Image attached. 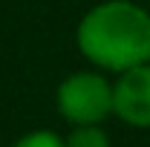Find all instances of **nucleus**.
Instances as JSON below:
<instances>
[{
	"instance_id": "obj_1",
	"label": "nucleus",
	"mask_w": 150,
	"mask_h": 147,
	"mask_svg": "<svg viewBox=\"0 0 150 147\" xmlns=\"http://www.w3.org/2000/svg\"><path fill=\"white\" fill-rule=\"evenodd\" d=\"M75 43L87 61L110 72L150 64V12L133 0H104L78 20Z\"/></svg>"
},
{
	"instance_id": "obj_2",
	"label": "nucleus",
	"mask_w": 150,
	"mask_h": 147,
	"mask_svg": "<svg viewBox=\"0 0 150 147\" xmlns=\"http://www.w3.org/2000/svg\"><path fill=\"white\" fill-rule=\"evenodd\" d=\"M55 104L69 124H101L112 115V84L98 72H75L61 81Z\"/></svg>"
},
{
	"instance_id": "obj_3",
	"label": "nucleus",
	"mask_w": 150,
	"mask_h": 147,
	"mask_svg": "<svg viewBox=\"0 0 150 147\" xmlns=\"http://www.w3.org/2000/svg\"><path fill=\"white\" fill-rule=\"evenodd\" d=\"M112 115L139 130H150V64L118 72L112 84Z\"/></svg>"
},
{
	"instance_id": "obj_4",
	"label": "nucleus",
	"mask_w": 150,
	"mask_h": 147,
	"mask_svg": "<svg viewBox=\"0 0 150 147\" xmlns=\"http://www.w3.org/2000/svg\"><path fill=\"white\" fill-rule=\"evenodd\" d=\"M64 141L67 147H110V136L101 124H72V133Z\"/></svg>"
},
{
	"instance_id": "obj_5",
	"label": "nucleus",
	"mask_w": 150,
	"mask_h": 147,
	"mask_svg": "<svg viewBox=\"0 0 150 147\" xmlns=\"http://www.w3.org/2000/svg\"><path fill=\"white\" fill-rule=\"evenodd\" d=\"M12 147H67V141L52 130H35V133L20 136Z\"/></svg>"
}]
</instances>
